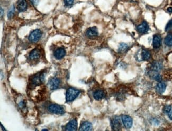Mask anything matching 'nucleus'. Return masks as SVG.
<instances>
[{
	"mask_svg": "<svg viewBox=\"0 0 172 131\" xmlns=\"http://www.w3.org/2000/svg\"><path fill=\"white\" fill-rule=\"evenodd\" d=\"M44 73L39 72L37 74L33 75L30 79L29 86L30 88H35L37 85H40L44 81Z\"/></svg>",
	"mask_w": 172,
	"mask_h": 131,
	"instance_id": "f257e3e1",
	"label": "nucleus"
},
{
	"mask_svg": "<svg viewBox=\"0 0 172 131\" xmlns=\"http://www.w3.org/2000/svg\"><path fill=\"white\" fill-rule=\"evenodd\" d=\"M80 94V91L75 89L70 88L67 89L66 95V100L67 102H71L77 98Z\"/></svg>",
	"mask_w": 172,
	"mask_h": 131,
	"instance_id": "f03ea898",
	"label": "nucleus"
},
{
	"mask_svg": "<svg viewBox=\"0 0 172 131\" xmlns=\"http://www.w3.org/2000/svg\"><path fill=\"white\" fill-rule=\"evenodd\" d=\"M42 36V32L39 29H35L32 32L29 37V40L32 43L38 42Z\"/></svg>",
	"mask_w": 172,
	"mask_h": 131,
	"instance_id": "7ed1b4c3",
	"label": "nucleus"
},
{
	"mask_svg": "<svg viewBox=\"0 0 172 131\" xmlns=\"http://www.w3.org/2000/svg\"><path fill=\"white\" fill-rule=\"evenodd\" d=\"M48 110L52 113L55 114H63L65 110L63 107L57 104H52L48 107Z\"/></svg>",
	"mask_w": 172,
	"mask_h": 131,
	"instance_id": "20e7f679",
	"label": "nucleus"
},
{
	"mask_svg": "<svg viewBox=\"0 0 172 131\" xmlns=\"http://www.w3.org/2000/svg\"><path fill=\"white\" fill-rule=\"evenodd\" d=\"M60 81L58 78H53L50 79L48 82V86L50 90H56L59 87Z\"/></svg>",
	"mask_w": 172,
	"mask_h": 131,
	"instance_id": "39448f33",
	"label": "nucleus"
},
{
	"mask_svg": "<svg viewBox=\"0 0 172 131\" xmlns=\"http://www.w3.org/2000/svg\"><path fill=\"white\" fill-rule=\"evenodd\" d=\"M137 54L138 55H137L136 56L138 57L139 56V57L137 59L139 60H148L151 58V54L148 51L145 50H142L140 52H138Z\"/></svg>",
	"mask_w": 172,
	"mask_h": 131,
	"instance_id": "423d86ee",
	"label": "nucleus"
},
{
	"mask_svg": "<svg viewBox=\"0 0 172 131\" xmlns=\"http://www.w3.org/2000/svg\"><path fill=\"white\" fill-rule=\"evenodd\" d=\"M77 122L75 119L70 120L66 126V131H75L77 130Z\"/></svg>",
	"mask_w": 172,
	"mask_h": 131,
	"instance_id": "0eeeda50",
	"label": "nucleus"
},
{
	"mask_svg": "<svg viewBox=\"0 0 172 131\" xmlns=\"http://www.w3.org/2000/svg\"><path fill=\"white\" fill-rule=\"evenodd\" d=\"M122 120L123 122L124 126L127 128H130L133 125V120L131 117L128 116L124 115L122 116Z\"/></svg>",
	"mask_w": 172,
	"mask_h": 131,
	"instance_id": "6e6552de",
	"label": "nucleus"
},
{
	"mask_svg": "<svg viewBox=\"0 0 172 131\" xmlns=\"http://www.w3.org/2000/svg\"><path fill=\"white\" fill-rule=\"evenodd\" d=\"M65 54H66V51L63 47L57 48L54 52V56L57 60H60L63 58L65 56Z\"/></svg>",
	"mask_w": 172,
	"mask_h": 131,
	"instance_id": "1a4fd4ad",
	"label": "nucleus"
},
{
	"mask_svg": "<svg viewBox=\"0 0 172 131\" xmlns=\"http://www.w3.org/2000/svg\"><path fill=\"white\" fill-rule=\"evenodd\" d=\"M111 126L113 130L120 131L121 128V123L118 117H115L111 122Z\"/></svg>",
	"mask_w": 172,
	"mask_h": 131,
	"instance_id": "9d476101",
	"label": "nucleus"
},
{
	"mask_svg": "<svg viewBox=\"0 0 172 131\" xmlns=\"http://www.w3.org/2000/svg\"><path fill=\"white\" fill-rule=\"evenodd\" d=\"M148 75L150 78H151V79H154L157 81L161 82L162 81L161 75H159V73L157 71H155V70H152L151 71H149L148 72Z\"/></svg>",
	"mask_w": 172,
	"mask_h": 131,
	"instance_id": "9b49d317",
	"label": "nucleus"
},
{
	"mask_svg": "<svg viewBox=\"0 0 172 131\" xmlns=\"http://www.w3.org/2000/svg\"><path fill=\"white\" fill-rule=\"evenodd\" d=\"M27 3L26 0H18L17 2V9L20 12H23L27 10Z\"/></svg>",
	"mask_w": 172,
	"mask_h": 131,
	"instance_id": "f8f14e48",
	"label": "nucleus"
},
{
	"mask_svg": "<svg viewBox=\"0 0 172 131\" xmlns=\"http://www.w3.org/2000/svg\"><path fill=\"white\" fill-rule=\"evenodd\" d=\"M149 29V26L146 22L144 21L141 25L137 27V31L141 34H145L147 32Z\"/></svg>",
	"mask_w": 172,
	"mask_h": 131,
	"instance_id": "ddd939ff",
	"label": "nucleus"
},
{
	"mask_svg": "<svg viewBox=\"0 0 172 131\" xmlns=\"http://www.w3.org/2000/svg\"><path fill=\"white\" fill-rule=\"evenodd\" d=\"M162 43V39L161 36L158 35H155L153 37V46L154 48H158Z\"/></svg>",
	"mask_w": 172,
	"mask_h": 131,
	"instance_id": "4468645a",
	"label": "nucleus"
},
{
	"mask_svg": "<svg viewBox=\"0 0 172 131\" xmlns=\"http://www.w3.org/2000/svg\"><path fill=\"white\" fill-rule=\"evenodd\" d=\"M92 125L91 123L88 121H85L81 124L79 130L81 131H92Z\"/></svg>",
	"mask_w": 172,
	"mask_h": 131,
	"instance_id": "2eb2a0df",
	"label": "nucleus"
},
{
	"mask_svg": "<svg viewBox=\"0 0 172 131\" xmlns=\"http://www.w3.org/2000/svg\"><path fill=\"white\" fill-rule=\"evenodd\" d=\"M86 35L90 38L95 37L98 35V32L96 27H91L88 29L86 32Z\"/></svg>",
	"mask_w": 172,
	"mask_h": 131,
	"instance_id": "dca6fc26",
	"label": "nucleus"
},
{
	"mask_svg": "<svg viewBox=\"0 0 172 131\" xmlns=\"http://www.w3.org/2000/svg\"><path fill=\"white\" fill-rule=\"evenodd\" d=\"M40 55L41 54L40 51L37 49H35L32 50L29 54V58L31 60H36L40 58Z\"/></svg>",
	"mask_w": 172,
	"mask_h": 131,
	"instance_id": "f3484780",
	"label": "nucleus"
},
{
	"mask_svg": "<svg viewBox=\"0 0 172 131\" xmlns=\"http://www.w3.org/2000/svg\"><path fill=\"white\" fill-rule=\"evenodd\" d=\"M93 97L97 100H101L105 97V93L102 90H98L94 92Z\"/></svg>",
	"mask_w": 172,
	"mask_h": 131,
	"instance_id": "a211bd4d",
	"label": "nucleus"
},
{
	"mask_svg": "<svg viewBox=\"0 0 172 131\" xmlns=\"http://www.w3.org/2000/svg\"><path fill=\"white\" fill-rule=\"evenodd\" d=\"M166 87V85H165V83L160 82L156 86V91L158 93L162 94L165 91Z\"/></svg>",
	"mask_w": 172,
	"mask_h": 131,
	"instance_id": "6ab92c4d",
	"label": "nucleus"
},
{
	"mask_svg": "<svg viewBox=\"0 0 172 131\" xmlns=\"http://www.w3.org/2000/svg\"><path fill=\"white\" fill-rule=\"evenodd\" d=\"M163 67L162 64L157 61H155L153 63H151V70H155V71H159L161 70Z\"/></svg>",
	"mask_w": 172,
	"mask_h": 131,
	"instance_id": "aec40b11",
	"label": "nucleus"
},
{
	"mask_svg": "<svg viewBox=\"0 0 172 131\" xmlns=\"http://www.w3.org/2000/svg\"><path fill=\"white\" fill-rule=\"evenodd\" d=\"M129 48V47L128 45L125 44V43H121L120 44L119 46V48H118V50H119V52L120 53H123L126 52L127 50H128Z\"/></svg>",
	"mask_w": 172,
	"mask_h": 131,
	"instance_id": "412c9836",
	"label": "nucleus"
},
{
	"mask_svg": "<svg viewBox=\"0 0 172 131\" xmlns=\"http://www.w3.org/2000/svg\"><path fill=\"white\" fill-rule=\"evenodd\" d=\"M165 44L167 46H172V35L169 34L166 37L165 39Z\"/></svg>",
	"mask_w": 172,
	"mask_h": 131,
	"instance_id": "4be33fe9",
	"label": "nucleus"
},
{
	"mask_svg": "<svg viewBox=\"0 0 172 131\" xmlns=\"http://www.w3.org/2000/svg\"><path fill=\"white\" fill-rule=\"evenodd\" d=\"M14 12H15V7L14 6H12V7L11 8L10 10H9L8 12V14H7L9 19H11L13 17V16L14 15Z\"/></svg>",
	"mask_w": 172,
	"mask_h": 131,
	"instance_id": "5701e85b",
	"label": "nucleus"
},
{
	"mask_svg": "<svg viewBox=\"0 0 172 131\" xmlns=\"http://www.w3.org/2000/svg\"><path fill=\"white\" fill-rule=\"evenodd\" d=\"M172 30V19L171 20L169 21L167 23L166 26L165 27V31L166 32H169Z\"/></svg>",
	"mask_w": 172,
	"mask_h": 131,
	"instance_id": "b1692460",
	"label": "nucleus"
},
{
	"mask_svg": "<svg viewBox=\"0 0 172 131\" xmlns=\"http://www.w3.org/2000/svg\"><path fill=\"white\" fill-rule=\"evenodd\" d=\"M64 2L66 6H70L74 3V0H64Z\"/></svg>",
	"mask_w": 172,
	"mask_h": 131,
	"instance_id": "393cba45",
	"label": "nucleus"
},
{
	"mask_svg": "<svg viewBox=\"0 0 172 131\" xmlns=\"http://www.w3.org/2000/svg\"><path fill=\"white\" fill-rule=\"evenodd\" d=\"M167 114H168L169 118L171 120H172V107H171V108H170V110H169V112L167 113Z\"/></svg>",
	"mask_w": 172,
	"mask_h": 131,
	"instance_id": "a878e982",
	"label": "nucleus"
},
{
	"mask_svg": "<svg viewBox=\"0 0 172 131\" xmlns=\"http://www.w3.org/2000/svg\"><path fill=\"white\" fill-rule=\"evenodd\" d=\"M25 103H24V101H21L20 103H19V107H20V108H23L24 107H25Z\"/></svg>",
	"mask_w": 172,
	"mask_h": 131,
	"instance_id": "bb28decb",
	"label": "nucleus"
},
{
	"mask_svg": "<svg viewBox=\"0 0 172 131\" xmlns=\"http://www.w3.org/2000/svg\"><path fill=\"white\" fill-rule=\"evenodd\" d=\"M39 1L40 0H30L32 3L33 4V5H37V4L38 3Z\"/></svg>",
	"mask_w": 172,
	"mask_h": 131,
	"instance_id": "cd10ccee",
	"label": "nucleus"
},
{
	"mask_svg": "<svg viewBox=\"0 0 172 131\" xmlns=\"http://www.w3.org/2000/svg\"><path fill=\"white\" fill-rule=\"evenodd\" d=\"M167 11L169 13H172V7H169L167 9Z\"/></svg>",
	"mask_w": 172,
	"mask_h": 131,
	"instance_id": "c85d7f7f",
	"label": "nucleus"
},
{
	"mask_svg": "<svg viewBox=\"0 0 172 131\" xmlns=\"http://www.w3.org/2000/svg\"><path fill=\"white\" fill-rule=\"evenodd\" d=\"M3 15V9H2V8L1 7V17H2Z\"/></svg>",
	"mask_w": 172,
	"mask_h": 131,
	"instance_id": "c756f323",
	"label": "nucleus"
},
{
	"mask_svg": "<svg viewBox=\"0 0 172 131\" xmlns=\"http://www.w3.org/2000/svg\"><path fill=\"white\" fill-rule=\"evenodd\" d=\"M1 128H2L3 129V131H6V130H5V128H4V127L3 126H2V124H1Z\"/></svg>",
	"mask_w": 172,
	"mask_h": 131,
	"instance_id": "7c9ffc66",
	"label": "nucleus"
},
{
	"mask_svg": "<svg viewBox=\"0 0 172 131\" xmlns=\"http://www.w3.org/2000/svg\"><path fill=\"white\" fill-rule=\"evenodd\" d=\"M42 131H47V129H44Z\"/></svg>",
	"mask_w": 172,
	"mask_h": 131,
	"instance_id": "2f4dec72",
	"label": "nucleus"
}]
</instances>
